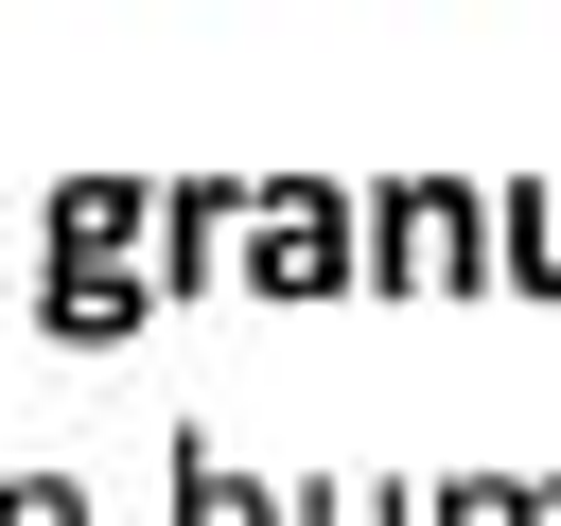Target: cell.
I'll use <instances>...</instances> for the list:
<instances>
[{
    "label": "cell",
    "instance_id": "6da1fadb",
    "mask_svg": "<svg viewBox=\"0 0 561 526\" xmlns=\"http://www.w3.org/2000/svg\"><path fill=\"white\" fill-rule=\"evenodd\" d=\"M228 281H245L263 316H280V298H351V281H368V193H351V175H245Z\"/></svg>",
    "mask_w": 561,
    "mask_h": 526
},
{
    "label": "cell",
    "instance_id": "7a4b0ae2",
    "mask_svg": "<svg viewBox=\"0 0 561 526\" xmlns=\"http://www.w3.org/2000/svg\"><path fill=\"white\" fill-rule=\"evenodd\" d=\"M368 281H386V298L508 281V263H491V193H473V175H368Z\"/></svg>",
    "mask_w": 561,
    "mask_h": 526
},
{
    "label": "cell",
    "instance_id": "3957f363",
    "mask_svg": "<svg viewBox=\"0 0 561 526\" xmlns=\"http://www.w3.org/2000/svg\"><path fill=\"white\" fill-rule=\"evenodd\" d=\"M228 245H245V175H158V316H175V298H210V281H228Z\"/></svg>",
    "mask_w": 561,
    "mask_h": 526
},
{
    "label": "cell",
    "instance_id": "277c9868",
    "mask_svg": "<svg viewBox=\"0 0 561 526\" xmlns=\"http://www.w3.org/2000/svg\"><path fill=\"white\" fill-rule=\"evenodd\" d=\"M53 263H140L158 281V175H53Z\"/></svg>",
    "mask_w": 561,
    "mask_h": 526
},
{
    "label": "cell",
    "instance_id": "5b68a950",
    "mask_svg": "<svg viewBox=\"0 0 561 526\" xmlns=\"http://www.w3.org/2000/svg\"><path fill=\"white\" fill-rule=\"evenodd\" d=\"M140 316H158L140 263H35V333H53V351H123Z\"/></svg>",
    "mask_w": 561,
    "mask_h": 526
},
{
    "label": "cell",
    "instance_id": "8992f818",
    "mask_svg": "<svg viewBox=\"0 0 561 526\" xmlns=\"http://www.w3.org/2000/svg\"><path fill=\"white\" fill-rule=\"evenodd\" d=\"M175 526H298V491H263L245 456H210V438H175Z\"/></svg>",
    "mask_w": 561,
    "mask_h": 526
},
{
    "label": "cell",
    "instance_id": "52a82bcc",
    "mask_svg": "<svg viewBox=\"0 0 561 526\" xmlns=\"http://www.w3.org/2000/svg\"><path fill=\"white\" fill-rule=\"evenodd\" d=\"M298 526H421V491H403V473H316Z\"/></svg>",
    "mask_w": 561,
    "mask_h": 526
},
{
    "label": "cell",
    "instance_id": "ba28073f",
    "mask_svg": "<svg viewBox=\"0 0 561 526\" xmlns=\"http://www.w3.org/2000/svg\"><path fill=\"white\" fill-rule=\"evenodd\" d=\"M421 526H526V473H438Z\"/></svg>",
    "mask_w": 561,
    "mask_h": 526
},
{
    "label": "cell",
    "instance_id": "9c48e42d",
    "mask_svg": "<svg viewBox=\"0 0 561 526\" xmlns=\"http://www.w3.org/2000/svg\"><path fill=\"white\" fill-rule=\"evenodd\" d=\"M0 526H88V491H70L53 456H18V473H0Z\"/></svg>",
    "mask_w": 561,
    "mask_h": 526
},
{
    "label": "cell",
    "instance_id": "30bf717a",
    "mask_svg": "<svg viewBox=\"0 0 561 526\" xmlns=\"http://www.w3.org/2000/svg\"><path fill=\"white\" fill-rule=\"evenodd\" d=\"M526 526H561V473H526Z\"/></svg>",
    "mask_w": 561,
    "mask_h": 526
}]
</instances>
